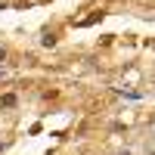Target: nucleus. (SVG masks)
<instances>
[{"instance_id": "obj_5", "label": "nucleus", "mask_w": 155, "mask_h": 155, "mask_svg": "<svg viewBox=\"0 0 155 155\" xmlns=\"http://www.w3.org/2000/svg\"><path fill=\"white\" fill-rule=\"evenodd\" d=\"M118 155H130V152H118Z\"/></svg>"}, {"instance_id": "obj_1", "label": "nucleus", "mask_w": 155, "mask_h": 155, "mask_svg": "<svg viewBox=\"0 0 155 155\" xmlns=\"http://www.w3.org/2000/svg\"><path fill=\"white\" fill-rule=\"evenodd\" d=\"M16 93H3V96H0V109H16Z\"/></svg>"}, {"instance_id": "obj_3", "label": "nucleus", "mask_w": 155, "mask_h": 155, "mask_svg": "<svg viewBox=\"0 0 155 155\" xmlns=\"http://www.w3.org/2000/svg\"><path fill=\"white\" fill-rule=\"evenodd\" d=\"M3 59H6V50H0V62H3Z\"/></svg>"}, {"instance_id": "obj_2", "label": "nucleus", "mask_w": 155, "mask_h": 155, "mask_svg": "<svg viewBox=\"0 0 155 155\" xmlns=\"http://www.w3.org/2000/svg\"><path fill=\"white\" fill-rule=\"evenodd\" d=\"M146 155H155V124L149 127V137H146Z\"/></svg>"}, {"instance_id": "obj_4", "label": "nucleus", "mask_w": 155, "mask_h": 155, "mask_svg": "<svg viewBox=\"0 0 155 155\" xmlns=\"http://www.w3.org/2000/svg\"><path fill=\"white\" fill-rule=\"evenodd\" d=\"M3 149H6V143H0V152H3Z\"/></svg>"}]
</instances>
